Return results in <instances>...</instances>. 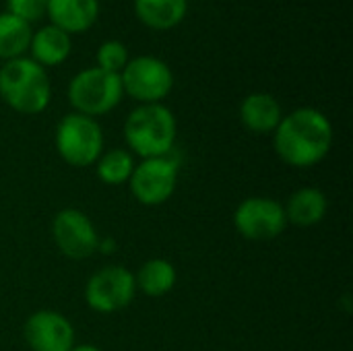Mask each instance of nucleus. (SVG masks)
Segmentation results:
<instances>
[{
	"mask_svg": "<svg viewBox=\"0 0 353 351\" xmlns=\"http://www.w3.org/2000/svg\"><path fill=\"white\" fill-rule=\"evenodd\" d=\"M279 159L292 168L306 170L321 163L333 147L331 120L314 108H298L283 116L273 132Z\"/></svg>",
	"mask_w": 353,
	"mask_h": 351,
	"instance_id": "1",
	"label": "nucleus"
},
{
	"mask_svg": "<svg viewBox=\"0 0 353 351\" xmlns=\"http://www.w3.org/2000/svg\"><path fill=\"white\" fill-rule=\"evenodd\" d=\"M176 118L163 103H141L124 122V139L141 159L170 155L176 143Z\"/></svg>",
	"mask_w": 353,
	"mask_h": 351,
	"instance_id": "2",
	"label": "nucleus"
},
{
	"mask_svg": "<svg viewBox=\"0 0 353 351\" xmlns=\"http://www.w3.org/2000/svg\"><path fill=\"white\" fill-rule=\"evenodd\" d=\"M0 97L19 114H39L48 108L52 97L46 68L31 58L6 60L0 66Z\"/></svg>",
	"mask_w": 353,
	"mask_h": 351,
	"instance_id": "3",
	"label": "nucleus"
},
{
	"mask_svg": "<svg viewBox=\"0 0 353 351\" xmlns=\"http://www.w3.org/2000/svg\"><path fill=\"white\" fill-rule=\"evenodd\" d=\"M120 74L101 70L97 66L77 72L68 85V101L77 114L97 118L112 112L122 99Z\"/></svg>",
	"mask_w": 353,
	"mask_h": 351,
	"instance_id": "4",
	"label": "nucleus"
},
{
	"mask_svg": "<svg viewBox=\"0 0 353 351\" xmlns=\"http://www.w3.org/2000/svg\"><path fill=\"white\" fill-rule=\"evenodd\" d=\"M58 155L72 168H89L103 153V132L95 118L83 114H66L54 134Z\"/></svg>",
	"mask_w": 353,
	"mask_h": 351,
	"instance_id": "5",
	"label": "nucleus"
},
{
	"mask_svg": "<svg viewBox=\"0 0 353 351\" xmlns=\"http://www.w3.org/2000/svg\"><path fill=\"white\" fill-rule=\"evenodd\" d=\"M122 91L141 103H161L174 87L172 68L155 56H137L120 72Z\"/></svg>",
	"mask_w": 353,
	"mask_h": 351,
	"instance_id": "6",
	"label": "nucleus"
},
{
	"mask_svg": "<svg viewBox=\"0 0 353 351\" xmlns=\"http://www.w3.org/2000/svg\"><path fill=\"white\" fill-rule=\"evenodd\" d=\"M134 296V273L122 265H110L95 271L85 285V302L99 314H112L126 308Z\"/></svg>",
	"mask_w": 353,
	"mask_h": 351,
	"instance_id": "7",
	"label": "nucleus"
},
{
	"mask_svg": "<svg viewBox=\"0 0 353 351\" xmlns=\"http://www.w3.org/2000/svg\"><path fill=\"white\" fill-rule=\"evenodd\" d=\"M178 184V163L170 157H149L141 159L128 180L132 197L147 207L163 205L172 199Z\"/></svg>",
	"mask_w": 353,
	"mask_h": 351,
	"instance_id": "8",
	"label": "nucleus"
},
{
	"mask_svg": "<svg viewBox=\"0 0 353 351\" xmlns=\"http://www.w3.org/2000/svg\"><path fill=\"white\" fill-rule=\"evenodd\" d=\"M234 228L246 240H275L288 228L285 209L279 201L269 197L244 199L234 211Z\"/></svg>",
	"mask_w": 353,
	"mask_h": 351,
	"instance_id": "9",
	"label": "nucleus"
},
{
	"mask_svg": "<svg viewBox=\"0 0 353 351\" xmlns=\"http://www.w3.org/2000/svg\"><path fill=\"white\" fill-rule=\"evenodd\" d=\"M52 238L58 250L72 259H89L99 248V234L87 213L79 209H62L52 219Z\"/></svg>",
	"mask_w": 353,
	"mask_h": 351,
	"instance_id": "10",
	"label": "nucleus"
},
{
	"mask_svg": "<svg viewBox=\"0 0 353 351\" xmlns=\"http://www.w3.org/2000/svg\"><path fill=\"white\" fill-rule=\"evenodd\" d=\"M23 337L33 351H70L74 327L56 310H37L25 321Z\"/></svg>",
	"mask_w": 353,
	"mask_h": 351,
	"instance_id": "11",
	"label": "nucleus"
},
{
	"mask_svg": "<svg viewBox=\"0 0 353 351\" xmlns=\"http://www.w3.org/2000/svg\"><path fill=\"white\" fill-rule=\"evenodd\" d=\"M54 27L72 33H83L91 29L99 14L97 0H48V12Z\"/></svg>",
	"mask_w": 353,
	"mask_h": 351,
	"instance_id": "12",
	"label": "nucleus"
},
{
	"mask_svg": "<svg viewBox=\"0 0 353 351\" xmlns=\"http://www.w3.org/2000/svg\"><path fill=\"white\" fill-rule=\"evenodd\" d=\"M281 118V106L269 93H250L240 106V120L254 134L275 132Z\"/></svg>",
	"mask_w": 353,
	"mask_h": 351,
	"instance_id": "13",
	"label": "nucleus"
},
{
	"mask_svg": "<svg viewBox=\"0 0 353 351\" xmlns=\"http://www.w3.org/2000/svg\"><path fill=\"white\" fill-rule=\"evenodd\" d=\"M283 209H285L288 223H294L300 228H310V225H316L325 219L327 209H329V201L321 188L304 186V188H298L288 199Z\"/></svg>",
	"mask_w": 353,
	"mask_h": 351,
	"instance_id": "14",
	"label": "nucleus"
},
{
	"mask_svg": "<svg viewBox=\"0 0 353 351\" xmlns=\"http://www.w3.org/2000/svg\"><path fill=\"white\" fill-rule=\"evenodd\" d=\"M31 60H35L39 66H58L62 64L72 50L70 35L54 25H46L39 31L31 33L29 41Z\"/></svg>",
	"mask_w": 353,
	"mask_h": 351,
	"instance_id": "15",
	"label": "nucleus"
},
{
	"mask_svg": "<svg viewBox=\"0 0 353 351\" xmlns=\"http://www.w3.org/2000/svg\"><path fill=\"white\" fill-rule=\"evenodd\" d=\"M188 0H134L137 17L151 29L165 31L182 23Z\"/></svg>",
	"mask_w": 353,
	"mask_h": 351,
	"instance_id": "16",
	"label": "nucleus"
},
{
	"mask_svg": "<svg viewBox=\"0 0 353 351\" xmlns=\"http://www.w3.org/2000/svg\"><path fill=\"white\" fill-rule=\"evenodd\" d=\"M176 267L165 259H149L134 275L137 290H141L149 298H161L170 294L176 285Z\"/></svg>",
	"mask_w": 353,
	"mask_h": 351,
	"instance_id": "17",
	"label": "nucleus"
},
{
	"mask_svg": "<svg viewBox=\"0 0 353 351\" xmlns=\"http://www.w3.org/2000/svg\"><path fill=\"white\" fill-rule=\"evenodd\" d=\"M29 41H31L29 23H25L23 19L10 12H2L0 14V58L4 62L21 58L25 50H29Z\"/></svg>",
	"mask_w": 353,
	"mask_h": 351,
	"instance_id": "18",
	"label": "nucleus"
},
{
	"mask_svg": "<svg viewBox=\"0 0 353 351\" xmlns=\"http://www.w3.org/2000/svg\"><path fill=\"white\" fill-rule=\"evenodd\" d=\"M134 166H137V161L130 151L110 149V151H103L99 155V159L95 161V172L103 184L120 186V184H128Z\"/></svg>",
	"mask_w": 353,
	"mask_h": 351,
	"instance_id": "19",
	"label": "nucleus"
},
{
	"mask_svg": "<svg viewBox=\"0 0 353 351\" xmlns=\"http://www.w3.org/2000/svg\"><path fill=\"white\" fill-rule=\"evenodd\" d=\"M128 50L124 43L116 41V39H110V41H103L99 48H97V68L101 70H108V72H114V74H120L128 62Z\"/></svg>",
	"mask_w": 353,
	"mask_h": 351,
	"instance_id": "20",
	"label": "nucleus"
},
{
	"mask_svg": "<svg viewBox=\"0 0 353 351\" xmlns=\"http://www.w3.org/2000/svg\"><path fill=\"white\" fill-rule=\"evenodd\" d=\"M6 12L23 19L25 23H33L48 12V0H6Z\"/></svg>",
	"mask_w": 353,
	"mask_h": 351,
	"instance_id": "21",
	"label": "nucleus"
},
{
	"mask_svg": "<svg viewBox=\"0 0 353 351\" xmlns=\"http://www.w3.org/2000/svg\"><path fill=\"white\" fill-rule=\"evenodd\" d=\"M70 351H101L99 348H95V345H72V350Z\"/></svg>",
	"mask_w": 353,
	"mask_h": 351,
	"instance_id": "22",
	"label": "nucleus"
}]
</instances>
